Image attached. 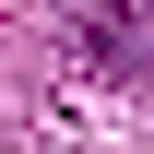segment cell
<instances>
[{
  "instance_id": "1",
  "label": "cell",
  "mask_w": 154,
  "mask_h": 154,
  "mask_svg": "<svg viewBox=\"0 0 154 154\" xmlns=\"http://www.w3.org/2000/svg\"><path fill=\"white\" fill-rule=\"evenodd\" d=\"M71 48H83V71H107V83H154V0H83L71 12Z\"/></svg>"
}]
</instances>
